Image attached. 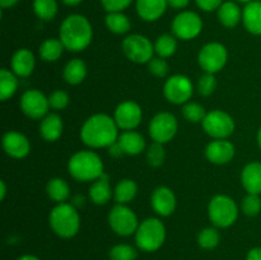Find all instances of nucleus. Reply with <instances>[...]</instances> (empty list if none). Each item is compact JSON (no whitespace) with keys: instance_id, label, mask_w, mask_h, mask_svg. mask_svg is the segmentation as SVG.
<instances>
[{"instance_id":"f257e3e1","label":"nucleus","mask_w":261,"mask_h":260,"mask_svg":"<svg viewBox=\"0 0 261 260\" xmlns=\"http://www.w3.org/2000/svg\"><path fill=\"white\" fill-rule=\"evenodd\" d=\"M119 126L114 117L107 114H94L84 121L81 139L92 149L109 148L117 142Z\"/></svg>"},{"instance_id":"f03ea898","label":"nucleus","mask_w":261,"mask_h":260,"mask_svg":"<svg viewBox=\"0 0 261 260\" xmlns=\"http://www.w3.org/2000/svg\"><path fill=\"white\" fill-rule=\"evenodd\" d=\"M59 38L63 42L65 50L79 53L91 45L93 28L87 17L82 14H70L61 23Z\"/></svg>"},{"instance_id":"7ed1b4c3","label":"nucleus","mask_w":261,"mask_h":260,"mask_svg":"<svg viewBox=\"0 0 261 260\" xmlns=\"http://www.w3.org/2000/svg\"><path fill=\"white\" fill-rule=\"evenodd\" d=\"M101 157L93 150H78L68 162L69 175L76 181H96L105 175Z\"/></svg>"},{"instance_id":"20e7f679","label":"nucleus","mask_w":261,"mask_h":260,"mask_svg":"<svg viewBox=\"0 0 261 260\" xmlns=\"http://www.w3.org/2000/svg\"><path fill=\"white\" fill-rule=\"evenodd\" d=\"M48 223L51 229L61 239H71L81 228V216L73 204H56L50 212Z\"/></svg>"},{"instance_id":"39448f33","label":"nucleus","mask_w":261,"mask_h":260,"mask_svg":"<svg viewBox=\"0 0 261 260\" xmlns=\"http://www.w3.org/2000/svg\"><path fill=\"white\" fill-rule=\"evenodd\" d=\"M166 241V226L161 219L150 217L139 223L135 232V242L140 250L154 252L162 247Z\"/></svg>"},{"instance_id":"423d86ee","label":"nucleus","mask_w":261,"mask_h":260,"mask_svg":"<svg viewBox=\"0 0 261 260\" xmlns=\"http://www.w3.org/2000/svg\"><path fill=\"white\" fill-rule=\"evenodd\" d=\"M239 205L228 195L219 194V195L213 196L211 199V201H209V221L217 228H227V227H231L237 221V218H239Z\"/></svg>"},{"instance_id":"0eeeda50","label":"nucleus","mask_w":261,"mask_h":260,"mask_svg":"<svg viewBox=\"0 0 261 260\" xmlns=\"http://www.w3.org/2000/svg\"><path fill=\"white\" fill-rule=\"evenodd\" d=\"M122 53L133 63L145 64L149 63L154 56V45L147 36L134 33L129 35L122 41Z\"/></svg>"},{"instance_id":"6e6552de","label":"nucleus","mask_w":261,"mask_h":260,"mask_svg":"<svg viewBox=\"0 0 261 260\" xmlns=\"http://www.w3.org/2000/svg\"><path fill=\"white\" fill-rule=\"evenodd\" d=\"M204 132L213 139H227L236 129L233 117L222 110H212L201 122Z\"/></svg>"},{"instance_id":"1a4fd4ad","label":"nucleus","mask_w":261,"mask_h":260,"mask_svg":"<svg viewBox=\"0 0 261 260\" xmlns=\"http://www.w3.org/2000/svg\"><path fill=\"white\" fill-rule=\"evenodd\" d=\"M109 224L115 233L127 237L135 235L139 227V221L135 212L126 204H116L109 213Z\"/></svg>"},{"instance_id":"9d476101","label":"nucleus","mask_w":261,"mask_h":260,"mask_svg":"<svg viewBox=\"0 0 261 260\" xmlns=\"http://www.w3.org/2000/svg\"><path fill=\"white\" fill-rule=\"evenodd\" d=\"M228 61V51L221 42H209L200 48L198 63L204 73L217 74L224 69Z\"/></svg>"},{"instance_id":"9b49d317","label":"nucleus","mask_w":261,"mask_h":260,"mask_svg":"<svg viewBox=\"0 0 261 260\" xmlns=\"http://www.w3.org/2000/svg\"><path fill=\"white\" fill-rule=\"evenodd\" d=\"M171 30L176 38L182 41L194 40L203 31V19L198 13L184 10L173 18Z\"/></svg>"},{"instance_id":"f8f14e48","label":"nucleus","mask_w":261,"mask_h":260,"mask_svg":"<svg viewBox=\"0 0 261 260\" xmlns=\"http://www.w3.org/2000/svg\"><path fill=\"white\" fill-rule=\"evenodd\" d=\"M194 93L193 82L189 76L175 74L166 81L163 94L170 103L185 105L191 99Z\"/></svg>"},{"instance_id":"ddd939ff","label":"nucleus","mask_w":261,"mask_h":260,"mask_svg":"<svg viewBox=\"0 0 261 260\" xmlns=\"http://www.w3.org/2000/svg\"><path fill=\"white\" fill-rule=\"evenodd\" d=\"M148 130H149V135L153 142L166 144V143L171 142L177 134V119L171 112H160L150 120Z\"/></svg>"},{"instance_id":"4468645a","label":"nucleus","mask_w":261,"mask_h":260,"mask_svg":"<svg viewBox=\"0 0 261 260\" xmlns=\"http://www.w3.org/2000/svg\"><path fill=\"white\" fill-rule=\"evenodd\" d=\"M19 106L23 114L33 120H42L50 110L48 97L36 88L28 89L22 94Z\"/></svg>"},{"instance_id":"2eb2a0df","label":"nucleus","mask_w":261,"mask_h":260,"mask_svg":"<svg viewBox=\"0 0 261 260\" xmlns=\"http://www.w3.org/2000/svg\"><path fill=\"white\" fill-rule=\"evenodd\" d=\"M114 119L119 129L135 130L143 120V110L134 101H124L117 105Z\"/></svg>"},{"instance_id":"dca6fc26","label":"nucleus","mask_w":261,"mask_h":260,"mask_svg":"<svg viewBox=\"0 0 261 260\" xmlns=\"http://www.w3.org/2000/svg\"><path fill=\"white\" fill-rule=\"evenodd\" d=\"M3 148L9 157L22 160L30 154L31 143L24 134L10 130L3 137Z\"/></svg>"},{"instance_id":"f3484780","label":"nucleus","mask_w":261,"mask_h":260,"mask_svg":"<svg viewBox=\"0 0 261 260\" xmlns=\"http://www.w3.org/2000/svg\"><path fill=\"white\" fill-rule=\"evenodd\" d=\"M150 204L155 213L161 217H170L176 211L177 199L175 193L167 186H158L150 196Z\"/></svg>"},{"instance_id":"a211bd4d","label":"nucleus","mask_w":261,"mask_h":260,"mask_svg":"<svg viewBox=\"0 0 261 260\" xmlns=\"http://www.w3.org/2000/svg\"><path fill=\"white\" fill-rule=\"evenodd\" d=\"M236 148L227 139H214L206 145L205 157L214 165H227L233 160Z\"/></svg>"},{"instance_id":"6ab92c4d","label":"nucleus","mask_w":261,"mask_h":260,"mask_svg":"<svg viewBox=\"0 0 261 260\" xmlns=\"http://www.w3.org/2000/svg\"><path fill=\"white\" fill-rule=\"evenodd\" d=\"M36 66L35 55L28 48H19L14 53L10 60V70L20 78H27L33 73Z\"/></svg>"},{"instance_id":"aec40b11","label":"nucleus","mask_w":261,"mask_h":260,"mask_svg":"<svg viewBox=\"0 0 261 260\" xmlns=\"http://www.w3.org/2000/svg\"><path fill=\"white\" fill-rule=\"evenodd\" d=\"M167 0H137V13L145 22H155L166 13Z\"/></svg>"},{"instance_id":"412c9836","label":"nucleus","mask_w":261,"mask_h":260,"mask_svg":"<svg viewBox=\"0 0 261 260\" xmlns=\"http://www.w3.org/2000/svg\"><path fill=\"white\" fill-rule=\"evenodd\" d=\"M241 184L247 194L261 195V162L254 161L242 168Z\"/></svg>"},{"instance_id":"4be33fe9","label":"nucleus","mask_w":261,"mask_h":260,"mask_svg":"<svg viewBox=\"0 0 261 260\" xmlns=\"http://www.w3.org/2000/svg\"><path fill=\"white\" fill-rule=\"evenodd\" d=\"M242 23L249 33L261 36V2L252 0L242 9Z\"/></svg>"},{"instance_id":"5701e85b","label":"nucleus","mask_w":261,"mask_h":260,"mask_svg":"<svg viewBox=\"0 0 261 260\" xmlns=\"http://www.w3.org/2000/svg\"><path fill=\"white\" fill-rule=\"evenodd\" d=\"M117 143L121 147L124 154L138 155L144 150L145 139L140 133L135 130H125L117 138Z\"/></svg>"},{"instance_id":"b1692460","label":"nucleus","mask_w":261,"mask_h":260,"mask_svg":"<svg viewBox=\"0 0 261 260\" xmlns=\"http://www.w3.org/2000/svg\"><path fill=\"white\" fill-rule=\"evenodd\" d=\"M64 124L58 114H47L40 124V134L46 142H56L63 135Z\"/></svg>"},{"instance_id":"393cba45","label":"nucleus","mask_w":261,"mask_h":260,"mask_svg":"<svg viewBox=\"0 0 261 260\" xmlns=\"http://www.w3.org/2000/svg\"><path fill=\"white\" fill-rule=\"evenodd\" d=\"M218 19L222 25L227 28H234L242 20V10L236 2H224L217 10Z\"/></svg>"},{"instance_id":"a878e982","label":"nucleus","mask_w":261,"mask_h":260,"mask_svg":"<svg viewBox=\"0 0 261 260\" xmlns=\"http://www.w3.org/2000/svg\"><path fill=\"white\" fill-rule=\"evenodd\" d=\"M112 191L111 185H110L109 177L106 175L101 176L98 180L93 181L89 188V198L97 205H105L109 203L112 198Z\"/></svg>"},{"instance_id":"bb28decb","label":"nucleus","mask_w":261,"mask_h":260,"mask_svg":"<svg viewBox=\"0 0 261 260\" xmlns=\"http://www.w3.org/2000/svg\"><path fill=\"white\" fill-rule=\"evenodd\" d=\"M63 76L68 84L78 86L87 76L86 63L82 59H71L64 66Z\"/></svg>"},{"instance_id":"cd10ccee","label":"nucleus","mask_w":261,"mask_h":260,"mask_svg":"<svg viewBox=\"0 0 261 260\" xmlns=\"http://www.w3.org/2000/svg\"><path fill=\"white\" fill-rule=\"evenodd\" d=\"M46 193H47L48 198L55 203H66L70 196V188L64 178L54 177L48 180L47 185H46Z\"/></svg>"},{"instance_id":"c85d7f7f","label":"nucleus","mask_w":261,"mask_h":260,"mask_svg":"<svg viewBox=\"0 0 261 260\" xmlns=\"http://www.w3.org/2000/svg\"><path fill=\"white\" fill-rule=\"evenodd\" d=\"M138 185L132 178H124L117 183L114 189V199L116 204H127L137 196Z\"/></svg>"},{"instance_id":"c756f323","label":"nucleus","mask_w":261,"mask_h":260,"mask_svg":"<svg viewBox=\"0 0 261 260\" xmlns=\"http://www.w3.org/2000/svg\"><path fill=\"white\" fill-rule=\"evenodd\" d=\"M18 78L19 76L15 75L9 69L3 68L0 70V99L2 101H7L14 96L19 86Z\"/></svg>"},{"instance_id":"7c9ffc66","label":"nucleus","mask_w":261,"mask_h":260,"mask_svg":"<svg viewBox=\"0 0 261 260\" xmlns=\"http://www.w3.org/2000/svg\"><path fill=\"white\" fill-rule=\"evenodd\" d=\"M64 50H65V47H64L60 38H47L40 45L38 54L43 61L54 63V61H58L60 59Z\"/></svg>"},{"instance_id":"2f4dec72","label":"nucleus","mask_w":261,"mask_h":260,"mask_svg":"<svg viewBox=\"0 0 261 260\" xmlns=\"http://www.w3.org/2000/svg\"><path fill=\"white\" fill-rule=\"evenodd\" d=\"M105 23L110 32L115 33V35H125L132 28V22H130L129 17L122 12L107 13Z\"/></svg>"},{"instance_id":"473e14b6","label":"nucleus","mask_w":261,"mask_h":260,"mask_svg":"<svg viewBox=\"0 0 261 260\" xmlns=\"http://www.w3.org/2000/svg\"><path fill=\"white\" fill-rule=\"evenodd\" d=\"M154 51L160 58H171L177 51V38L173 35H161L154 42Z\"/></svg>"},{"instance_id":"72a5a7b5","label":"nucleus","mask_w":261,"mask_h":260,"mask_svg":"<svg viewBox=\"0 0 261 260\" xmlns=\"http://www.w3.org/2000/svg\"><path fill=\"white\" fill-rule=\"evenodd\" d=\"M56 0H33V12L41 20H53L58 14Z\"/></svg>"},{"instance_id":"f704fd0d","label":"nucleus","mask_w":261,"mask_h":260,"mask_svg":"<svg viewBox=\"0 0 261 260\" xmlns=\"http://www.w3.org/2000/svg\"><path fill=\"white\" fill-rule=\"evenodd\" d=\"M221 242V235L217 227H206L199 232L198 244L204 250H213Z\"/></svg>"},{"instance_id":"c9c22d12","label":"nucleus","mask_w":261,"mask_h":260,"mask_svg":"<svg viewBox=\"0 0 261 260\" xmlns=\"http://www.w3.org/2000/svg\"><path fill=\"white\" fill-rule=\"evenodd\" d=\"M208 112L205 111L204 106L196 102H190L185 103L182 106V115L189 122H203L204 117L206 116Z\"/></svg>"},{"instance_id":"e433bc0d","label":"nucleus","mask_w":261,"mask_h":260,"mask_svg":"<svg viewBox=\"0 0 261 260\" xmlns=\"http://www.w3.org/2000/svg\"><path fill=\"white\" fill-rule=\"evenodd\" d=\"M166 160V150L163 144L157 142H153L152 144L148 147L147 150V161L149 163L150 167H161L165 163Z\"/></svg>"},{"instance_id":"4c0bfd02","label":"nucleus","mask_w":261,"mask_h":260,"mask_svg":"<svg viewBox=\"0 0 261 260\" xmlns=\"http://www.w3.org/2000/svg\"><path fill=\"white\" fill-rule=\"evenodd\" d=\"M111 260H135L138 257V251L135 247L127 244H117L110 250Z\"/></svg>"},{"instance_id":"58836bf2","label":"nucleus","mask_w":261,"mask_h":260,"mask_svg":"<svg viewBox=\"0 0 261 260\" xmlns=\"http://www.w3.org/2000/svg\"><path fill=\"white\" fill-rule=\"evenodd\" d=\"M241 211L247 217H256L261 212V198L256 194H247L241 200Z\"/></svg>"},{"instance_id":"ea45409f","label":"nucleus","mask_w":261,"mask_h":260,"mask_svg":"<svg viewBox=\"0 0 261 260\" xmlns=\"http://www.w3.org/2000/svg\"><path fill=\"white\" fill-rule=\"evenodd\" d=\"M217 89L216 74L204 73L198 81V92L200 96L209 97L214 93Z\"/></svg>"},{"instance_id":"a19ab883","label":"nucleus","mask_w":261,"mask_h":260,"mask_svg":"<svg viewBox=\"0 0 261 260\" xmlns=\"http://www.w3.org/2000/svg\"><path fill=\"white\" fill-rule=\"evenodd\" d=\"M69 102H70V97L65 91H61V89H56L48 96L50 109L55 110V111H61V110L66 109Z\"/></svg>"},{"instance_id":"79ce46f5","label":"nucleus","mask_w":261,"mask_h":260,"mask_svg":"<svg viewBox=\"0 0 261 260\" xmlns=\"http://www.w3.org/2000/svg\"><path fill=\"white\" fill-rule=\"evenodd\" d=\"M148 69H149V71L153 75L158 76V78H165V76L167 75L168 70H170L166 59L160 58V56L153 58L152 60L148 63Z\"/></svg>"},{"instance_id":"37998d69","label":"nucleus","mask_w":261,"mask_h":260,"mask_svg":"<svg viewBox=\"0 0 261 260\" xmlns=\"http://www.w3.org/2000/svg\"><path fill=\"white\" fill-rule=\"evenodd\" d=\"M133 0H101V4L107 13L124 12L130 7Z\"/></svg>"},{"instance_id":"c03bdc74","label":"nucleus","mask_w":261,"mask_h":260,"mask_svg":"<svg viewBox=\"0 0 261 260\" xmlns=\"http://www.w3.org/2000/svg\"><path fill=\"white\" fill-rule=\"evenodd\" d=\"M195 3L203 12H214L218 10V8L224 2L223 0H195Z\"/></svg>"},{"instance_id":"a18cd8bd","label":"nucleus","mask_w":261,"mask_h":260,"mask_svg":"<svg viewBox=\"0 0 261 260\" xmlns=\"http://www.w3.org/2000/svg\"><path fill=\"white\" fill-rule=\"evenodd\" d=\"M168 2V7L173 8V9L181 10L184 8H186L190 3V0H167Z\"/></svg>"},{"instance_id":"49530a36","label":"nucleus","mask_w":261,"mask_h":260,"mask_svg":"<svg viewBox=\"0 0 261 260\" xmlns=\"http://www.w3.org/2000/svg\"><path fill=\"white\" fill-rule=\"evenodd\" d=\"M246 260H261V247H254L247 252Z\"/></svg>"},{"instance_id":"de8ad7c7","label":"nucleus","mask_w":261,"mask_h":260,"mask_svg":"<svg viewBox=\"0 0 261 260\" xmlns=\"http://www.w3.org/2000/svg\"><path fill=\"white\" fill-rule=\"evenodd\" d=\"M109 153L112 155V157H120V155L124 154L121 147H120L119 143H117V142L114 143L111 147H109Z\"/></svg>"},{"instance_id":"09e8293b","label":"nucleus","mask_w":261,"mask_h":260,"mask_svg":"<svg viewBox=\"0 0 261 260\" xmlns=\"http://www.w3.org/2000/svg\"><path fill=\"white\" fill-rule=\"evenodd\" d=\"M18 3V0H0V5H2L3 9H8V8L14 7Z\"/></svg>"},{"instance_id":"8fccbe9b","label":"nucleus","mask_w":261,"mask_h":260,"mask_svg":"<svg viewBox=\"0 0 261 260\" xmlns=\"http://www.w3.org/2000/svg\"><path fill=\"white\" fill-rule=\"evenodd\" d=\"M5 195H7V185H5V181H0V199L4 200Z\"/></svg>"},{"instance_id":"3c124183","label":"nucleus","mask_w":261,"mask_h":260,"mask_svg":"<svg viewBox=\"0 0 261 260\" xmlns=\"http://www.w3.org/2000/svg\"><path fill=\"white\" fill-rule=\"evenodd\" d=\"M65 5H69V7H75V5L81 4L83 0H61Z\"/></svg>"},{"instance_id":"603ef678","label":"nucleus","mask_w":261,"mask_h":260,"mask_svg":"<svg viewBox=\"0 0 261 260\" xmlns=\"http://www.w3.org/2000/svg\"><path fill=\"white\" fill-rule=\"evenodd\" d=\"M17 260H40L37 256L35 255H22L20 257H18Z\"/></svg>"},{"instance_id":"864d4df0","label":"nucleus","mask_w":261,"mask_h":260,"mask_svg":"<svg viewBox=\"0 0 261 260\" xmlns=\"http://www.w3.org/2000/svg\"><path fill=\"white\" fill-rule=\"evenodd\" d=\"M256 140H257V145H259V148L261 149V126L259 127V130H257Z\"/></svg>"},{"instance_id":"5fc2aeb1","label":"nucleus","mask_w":261,"mask_h":260,"mask_svg":"<svg viewBox=\"0 0 261 260\" xmlns=\"http://www.w3.org/2000/svg\"><path fill=\"white\" fill-rule=\"evenodd\" d=\"M233 2H240V3H250L252 0H233Z\"/></svg>"}]
</instances>
